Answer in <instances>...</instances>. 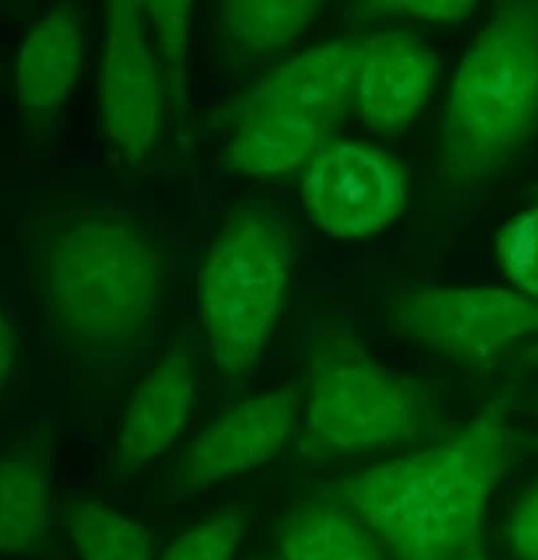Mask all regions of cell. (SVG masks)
Here are the masks:
<instances>
[{"instance_id":"d6986e66","label":"cell","mask_w":538,"mask_h":560,"mask_svg":"<svg viewBox=\"0 0 538 560\" xmlns=\"http://www.w3.org/2000/svg\"><path fill=\"white\" fill-rule=\"evenodd\" d=\"M495 258L512 287L538 300V205L508 219L495 235Z\"/></svg>"},{"instance_id":"9a60e30c","label":"cell","mask_w":538,"mask_h":560,"mask_svg":"<svg viewBox=\"0 0 538 560\" xmlns=\"http://www.w3.org/2000/svg\"><path fill=\"white\" fill-rule=\"evenodd\" d=\"M278 549L282 560H386L374 534L335 501L297 508L279 533Z\"/></svg>"},{"instance_id":"d4e9b609","label":"cell","mask_w":538,"mask_h":560,"mask_svg":"<svg viewBox=\"0 0 538 560\" xmlns=\"http://www.w3.org/2000/svg\"><path fill=\"white\" fill-rule=\"evenodd\" d=\"M521 360L525 363H531V365H538V343L528 346L527 349L522 350Z\"/></svg>"},{"instance_id":"ac0fdd59","label":"cell","mask_w":538,"mask_h":560,"mask_svg":"<svg viewBox=\"0 0 538 560\" xmlns=\"http://www.w3.org/2000/svg\"><path fill=\"white\" fill-rule=\"evenodd\" d=\"M68 530L82 560H150L147 529L102 501L71 504Z\"/></svg>"},{"instance_id":"277c9868","label":"cell","mask_w":538,"mask_h":560,"mask_svg":"<svg viewBox=\"0 0 538 560\" xmlns=\"http://www.w3.org/2000/svg\"><path fill=\"white\" fill-rule=\"evenodd\" d=\"M292 248L282 225L261 209L232 212L199 273V314L213 363L242 375L258 362L281 316Z\"/></svg>"},{"instance_id":"9c48e42d","label":"cell","mask_w":538,"mask_h":560,"mask_svg":"<svg viewBox=\"0 0 538 560\" xmlns=\"http://www.w3.org/2000/svg\"><path fill=\"white\" fill-rule=\"evenodd\" d=\"M299 399L297 389L279 388L236 402L187 447L180 487L209 488L274 457L294 429Z\"/></svg>"},{"instance_id":"3957f363","label":"cell","mask_w":538,"mask_h":560,"mask_svg":"<svg viewBox=\"0 0 538 560\" xmlns=\"http://www.w3.org/2000/svg\"><path fill=\"white\" fill-rule=\"evenodd\" d=\"M161 255L141 225L84 219L48 245V304L59 340L82 359L133 349L160 310Z\"/></svg>"},{"instance_id":"30bf717a","label":"cell","mask_w":538,"mask_h":560,"mask_svg":"<svg viewBox=\"0 0 538 560\" xmlns=\"http://www.w3.org/2000/svg\"><path fill=\"white\" fill-rule=\"evenodd\" d=\"M438 71L433 48L413 35L383 32L364 37L353 106L374 132H404L429 103Z\"/></svg>"},{"instance_id":"6da1fadb","label":"cell","mask_w":538,"mask_h":560,"mask_svg":"<svg viewBox=\"0 0 538 560\" xmlns=\"http://www.w3.org/2000/svg\"><path fill=\"white\" fill-rule=\"evenodd\" d=\"M514 432L495 401L446 441L338 481L335 498L393 560H482V526L511 467Z\"/></svg>"},{"instance_id":"2e32d148","label":"cell","mask_w":538,"mask_h":560,"mask_svg":"<svg viewBox=\"0 0 538 560\" xmlns=\"http://www.w3.org/2000/svg\"><path fill=\"white\" fill-rule=\"evenodd\" d=\"M49 487L36 458H0V552L28 553L46 537Z\"/></svg>"},{"instance_id":"ffe728a7","label":"cell","mask_w":538,"mask_h":560,"mask_svg":"<svg viewBox=\"0 0 538 560\" xmlns=\"http://www.w3.org/2000/svg\"><path fill=\"white\" fill-rule=\"evenodd\" d=\"M140 4L156 34L157 48L166 70L164 78L171 93L180 94L186 83L194 4L186 0H153Z\"/></svg>"},{"instance_id":"52a82bcc","label":"cell","mask_w":538,"mask_h":560,"mask_svg":"<svg viewBox=\"0 0 538 560\" xmlns=\"http://www.w3.org/2000/svg\"><path fill=\"white\" fill-rule=\"evenodd\" d=\"M406 168L379 147L358 140L324 143L302 168L301 195L315 224L335 238H370L402 214Z\"/></svg>"},{"instance_id":"5bb4252c","label":"cell","mask_w":538,"mask_h":560,"mask_svg":"<svg viewBox=\"0 0 538 560\" xmlns=\"http://www.w3.org/2000/svg\"><path fill=\"white\" fill-rule=\"evenodd\" d=\"M335 124L301 110L259 107L239 110V124L226 152L229 166L248 176L288 175L304 168L331 139Z\"/></svg>"},{"instance_id":"8992f818","label":"cell","mask_w":538,"mask_h":560,"mask_svg":"<svg viewBox=\"0 0 538 560\" xmlns=\"http://www.w3.org/2000/svg\"><path fill=\"white\" fill-rule=\"evenodd\" d=\"M389 324L409 342L481 365L538 334V300L504 288H422L393 301Z\"/></svg>"},{"instance_id":"ba28073f","label":"cell","mask_w":538,"mask_h":560,"mask_svg":"<svg viewBox=\"0 0 538 560\" xmlns=\"http://www.w3.org/2000/svg\"><path fill=\"white\" fill-rule=\"evenodd\" d=\"M163 83L144 35L140 2H108L101 84L102 120L108 139L130 162H141L156 142L163 110Z\"/></svg>"},{"instance_id":"7402d4cb","label":"cell","mask_w":538,"mask_h":560,"mask_svg":"<svg viewBox=\"0 0 538 560\" xmlns=\"http://www.w3.org/2000/svg\"><path fill=\"white\" fill-rule=\"evenodd\" d=\"M478 4L469 0H370L354 8L361 18L413 19L430 24L456 25L471 18Z\"/></svg>"},{"instance_id":"5b68a950","label":"cell","mask_w":538,"mask_h":560,"mask_svg":"<svg viewBox=\"0 0 538 560\" xmlns=\"http://www.w3.org/2000/svg\"><path fill=\"white\" fill-rule=\"evenodd\" d=\"M429 416L422 386L374 360L347 334L315 343L307 431L321 447L361 451L412 438Z\"/></svg>"},{"instance_id":"4fadbf2b","label":"cell","mask_w":538,"mask_h":560,"mask_svg":"<svg viewBox=\"0 0 538 560\" xmlns=\"http://www.w3.org/2000/svg\"><path fill=\"white\" fill-rule=\"evenodd\" d=\"M84 61V27L71 5H59L26 34L16 61V103L35 126L51 122L68 103Z\"/></svg>"},{"instance_id":"cb8c5ba5","label":"cell","mask_w":538,"mask_h":560,"mask_svg":"<svg viewBox=\"0 0 538 560\" xmlns=\"http://www.w3.org/2000/svg\"><path fill=\"white\" fill-rule=\"evenodd\" d=\"M16 359V336L12 317L0 303V392L12 375Z\"/></svg>"},{"instance_id":"e0dca14e","label":"cell","mask_w":538,"mask_h":560,"mask_svg":"<svg viewBox=\"0 0 538 560\" xmlns=\"http://www.w3.org/2000/svg\"><path fill=\"white\" fill-rule=\"evenodd\" d=\"M223 32L246 50H279L320 12L318 0H222L215 5Z\"/></svg>"},{"instance_id":"7c38bea8","label":"cell","mask_w":538,"mask_h":560,"mask_svg":"<svg viewBox=\"0 0 538 560\" xmlns=\"http://www.w3.org/2000/svg\"><path fill=\"white\" fill-rule=\"evenodd\" d=\"M364 37L340 38L302 51L246 91L238 110L285 107L337 126L353 106Z\"/></svg>"},{"instance_id":"603a6c76","label":"cell","mask_w":538,"mask_h":560,"mask_svg":"<svg viewBox=\"0 0 538 560\" xmlns=\"http://www.w3.org/2000/svg\"><path fill=\"white\" fill-rule=\"evenodd\" d=\"M507 544L515 560H538V480L512 508Z\"/></svg>"},{"instance_id":"7a4b0ae2","label":"cell","mask_w":538,"mask_h":560,"mask_svg":"<svg viewBox=\"0 0 538 560\" xmlns=\"http://www.w3.org/2000/svg\"><path fill=\"white\" fill-rule=\"evenodd\" d=\"M538 136V0L495 9L449 84L440 122L446 182L475 186L511 168Z\"/></svg>"},{"instance_id":"44dd1931","label":"cell","mask_w":538,"mask_h":560,"mask_svg":"<svg viewBox=\"0 0 538 560\" xmlns=\"http://www.w3.org/2000/svg\"><path fill=\"white\" fill-rule=\"evenodd\" d=\"M245 517L226 511L184 530L171 540L161 560H232Z\"/></svg>"},{"instance_id":"8fae6325","label":"cell","mask_w":538,"mask_h":560,"mask_svg":"<svg viewBox=\"0 0 538 560\" xmlns=\"http://www.w3.org/2000/svg\"><path fill=\"white\" fill-rule=\"evenodd\" d=\"M196 385L189 350L174 343L128 399L117 441L118 474H134L176 442L189 419Z\"/></svg>"}]
</instances>
